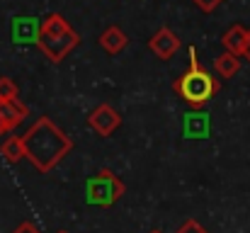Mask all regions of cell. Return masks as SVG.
Here are the masks:
<instances>
[{"mask_svg": "<svg viewBox=\"0 0 250 233\" xmlns=\"http://www.w3.org/2000/svg\"><path fill=\"white\" fill-rule=\"evenodd\" d=\"M24 148L27 160L39 172H51L66 155L73 151V139L63 134L51 117H39L27 131H24Z\"/></svg>", "mask_w": 250, "mask_h": 233, "instance_id": "1", "label": "cell"}, {"mask_svg": "<svg viewBox=\"0 0 250 233\" xmlns=\"http://www.w3.org/2000/svg\"><path fill=\"white\" fill-rule=\"evenodd\" d=\"M78 44H81V37L63 15L49 12L42 20V34H39L37 46L51 64H61Z\"/></svg>", "mask_w": 250, "mask_h": 233, "instance_id": "2", "label": "cell"}, {"mask_svg": "<svg viewBox=\"0 0 250 233\" xmlns=\"http://www.w3.org/2000/svg\"><path fill=\"white\" fill-rule=\"evenodd\" d=\"M172 90L194 109H202L216 92H219V83L209 76L202 64L197 61V49L189 46V68L175 80Z\"/></svg>", "mask_w": 250, "mask_h": 233, "instance_id": "3", "label": "cell"}, {"mask_svg": "<svg viewBox=\"0 0 250 233\" xmlns=\"http://www.w3.org/2000/svg\"><path fill=\"white\" fill-rule=\"evenodd\" d=\"M124 192H126L124 182H122L112 170H107V168L85 180V202H87L90 207H102V209H107V207L117 204V202L124 197Z\"/></svg>", "mask_w": 250, "mask_h": 233, "instance_id": "4", "label": "cell"}, {"mask_svg": "<svg viewBox=\"0 0 250 233\" xmlns=\"http://www.w3.org/2000/svg\"><path fill=\"white\" fill-rule=\"evenodd\" d=\"M87 127L97 134V136H102V139H107V136H112L119 127H122V117H119V112L112 107V105H97L90 114H87Z\"/></svg>", "mask_w": 250, "mask_h": 233, "instance_id": "5", "label": "cell"}, {"mask_svg": "<svg viewBox=\"0 0 250 233\" xmlns=\"http://www.w3.org/2000/svg\"><path fill=\"white\" fill-rule=\"evenodd\" d=\"M42 34V20L39 17H15L10 24V39L12 44H37Z\"/></svg>", "mask_w": 250, "mask_h": 233, "instance_id": "6", "label": "cell"}, {"mask_svg": "<svg viewBox=\"0 0 250 233\" xmlns=\"http://www.w3.org/2000/svg\"><path fill=\"white\" fill-rule=\"evenodd\" d=\"M211 134V117L207 112H187L182 117V136L187 141H204Z\"/></svg>", "mask_w": 250, "mask_h": 233, "instance_id": "7", "label": "cell"}, {"mask_svg": "<svg viewBox=\"0 0 250 233\" xmlns=\"http://www.w3.org/2000/svg\"><path fill=\"white\" fill-rule=\"evenodd\" d=\"M180 37L170 29V27H161L151 39H148V46H151V51L161 59V61H170L177 51H180Z\"/></svg>", "mask_w": 250, "mask_h": 233, "instance_id": "8", "label": "cell"}, {"mask_svg": "<svg viewBox=\"0 0 250 233\" xmlns=\"http://www.w3.org/2000/svg\"><path fill=\"white\" fill-rule=\"evenodd\" d=\"M97 44H100V46H102V51H107L109 56H117V54H122V51L129 46V37H126V32H124L122 27L109 24V27H104V29H102V34H100Z\"/></svg>", "mask_w": 250, "mask_h": 233, "instance_id": "9", "label": "cell"}, {"mask_svg": "<svg viewBox=\"0 0 250 233\" xmlns=\"http://www.w3.org/2000/svg\"><path fill=\"white\" fill-rule=\"evenodd\" d=\"M248 29L250 27H243V24H238V22H236V24H231V27L221 34V44H224V49L243 59L246 42H248Z\"/></svg>", "mask_w": 250, "mask_h": 233, "instance_id": "10", "label": "cell"}, {"mask_svg": "<svg viewBox=\"0 0 250 233\" xmlns=\"http://www.w3.org/2000/svg\"><path fill=\"white\" fill-rule=\"evenodd\" d=\"M0 117H2V122L7 124V129L12 131L15 127H20V124L29 117V109H27V105H22L17 97H15V100H0Z\"/></svg>", "mask_w": 250, "mask_h": 233, "instance_id": "11", "label": "cell"}, {"mask_svg": "<svg viewBox=\"0 0 250 233\" xmlns=\"http://www.w3.org/2000/svg\"><path fill=\"white\" fill-rule=\"evenodd\" d=\"M214 71L224 78V80L233 78L238 71H241V56H236V54H231V51L219 54V56L214 59Z\"/></svg>", "mask_w": 250, "mask_h": 233, "instance_id": "12", "label": "cell"}, {"mask_svg": "<svg viewBox=\"0 0 250 233\" xmlns=\"http://www.w3.org/2000/svg\"><path fill=\"white\" fill-rule=\"evenodd\" d=\"M0 153L7 163H20L22 158H27V148H24V139L22 136H7L0 146Z\"/></svg>", "mask_w": 250, "mask_h": 233, "instance_id": "13", "label": "cell"}, {"mask_svg": "<svg viewBox=\"0 0 250 233\" xmlns=\"http://www.w3.org/2000/svg\"><path fill=\"white\" fill-rule=\"evenodd\" d=\"M17 83L12 78H0V100H15L17 97Z\"/></svg>", "mask_w": 250, "mask_h": 233, "instance_id": "14", "label": "cell"}, {"mask_svg": "<svg viewBox=\"0 0 250 233\" xmlns=\"http://www.w3.org/2000/svg\"><path fill=\"white\" fill-rule=\"evenodd\" d=\"M192 2H194V7H197L199 12H207V15H209V12H214L216 7H221L226 0H192Z\"/></svg>", "mask_w": 250, "mask_h": 233, "instance_id": "15", "label": "cell"}, {"mask_svg": "<svg viewBox=\"0 0 250 233\" xmlns=\"http://www.w3.org/2000/svg\"><path fill=\"white\" fill-rule=\"evenodd\" d=\"M175 233H209V231H207V229H204L199 221H194V219H187V221H185V224H182V226H180V229H177Z\"/></svg>", "mask_w": 250, "mask_h": 233, "instance_id": "16", "label": "cell"}, {"mask_svg": "<svg viewBox=\"0 0 250 233\" xmlns=\"http://www.w3.org/2000/svg\"><path fill=\"white\" fill-rule=\"evenodd\" d=\"M12 233H42V231H39V229H37L32 221H24V224H20V226H17Z\"/></svg>", "mask_w": 250, "mask_h": 233, "instance_id": "17", "label": "cell"}, {"mask_svg": "<svg viewBox=\"0 0 250 233\" xmlns=\"http://www.w3.org/2000/svg\"><path fill=\"white\" fill-rule=\"evenodd\" d=\"M243 59L250 64V29H248V42H246V51H243Z\"/></svg>", "mask_w": 250, "mask_h": 233, "instance_id": "18", "label": "cell"}, {"mask_svg": "<svg viewBox=\"0 0 250 233\" xmlns=\"http://www.w3.org/2000/svg\"><path fill=\"white\" fill-rule=\"evenodd\" d=\"M7 131H10V129H7V124L2 122V117H0V136H5Z\"/></svg>", "mask_w": 250, "mask_h": 233, "instance_id": "19", "label": "cell"}, {"mask_svg": "<svg viewBox=\"0 0 250 233\" xmlns=\"http://www.w3.org/2000/svg\"><path fill=\"white\" fill-rule=\"evenodd\" d=\"M59 233H68V231H59Z\"/></svg>", "mask_w": 250, "mask_h": 233, "instance_id": "20", "label": "cell"}, {"mask_svg": "<svg viewBox=\"0 0 250 233\" xmlns=\"http://www.w3.org/2000/svg\"><path fill=\"white\" fill-rule=\"evenodd\" d=\"M151 233H161V231H151Z\"/></svg>", "mask_w": 250, "mask_h": 233, "instance_id": "21", "label": "cell"}]
</instances>
